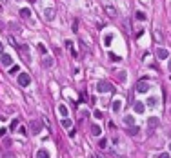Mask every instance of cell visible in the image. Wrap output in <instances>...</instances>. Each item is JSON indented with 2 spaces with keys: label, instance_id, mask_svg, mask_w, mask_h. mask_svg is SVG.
I'll list each match as a JSON object with an SVG mask.
<instances>
[{
  "label": "cell",
  "instance_id": "52a82bcc",
  "mask_svg": "<svg viewBox=\"0 0 171 158\" xmlns=\"http://www.w3.org/2000/svg\"><path fill=\"white\" fill-rule=\"evenodd\" d=\"M133 109H135V113H138V115H142V113L146 111V106L142 102H135L133 104Z\"/></svg>",
  "mask_w": 171,
  "mask_h": 158
},
{
  "label": "cell",
  "instance_id": "8fae6325",
  "mask_svg": "<svg viewBox=\"0 0 171 158\" xmlns=\"http://www.w3.org/2000/svg\"><path fill=\"white\" fill-rule=\"evenodd\" d=\"M44 17H46V20H53L55 18V9H46V11H44Z\"/></svg>",
  "mask_w": 171,
  "mask_h": 158
},
{
  "label": "cell",
  "instance_id": "3957f363",
  "mask_svg": "<svg viewBox=\"0 0 171 158\" xmlns=\"http://www.w3.org/2000/svg\"><path fill=\"white\" fill-rule=\"evenodd\" d=\"M155 55H157V58H160V60H166V58H169V51L164 47H157L155 49Z\"/></svg>",
  "mask_w": 171,
  "mask_h": 158
},
{
  "label": "cell",
  "instance_id": "9c48e42d",
  "mask_svg": "<svg viewBox=\"0 0 171 158\" xmlns=\"http://www.w3.org/2000/svg\"><path fill=\"white\" fill-rule=\"evenodd\" d=\"M104 9H106V15H108V17H111V18L115 17V15H117V9H115L113 6H106Z\"/></svg>",
  "mask_w": 171,
  "mask_h": 158
},
{
  "label": "cell",
  "instance_id": "4fadbf2b",
  "mask_svg": "<svg viewBox=\"0 0 171 158\" xmlns=\"http://www.w3.org/2000/svg\"><path fill=\"white\" fill-rule=\"evenodd\" d=\"M60 124H62V127H64V129H71L73 122L69 120V118H62V122H60Z\"/></svg>",
  "mask_w": 171,
  "mask_h": 158
},
{
  "label": "cell",
  "instance_id": "1f68e13d",
  "mask_svg": "<svg viewBox=\"0 0 171 158\" xmlns=\"http://www.w3.org/2000/svg\"><path fill=\"white\" fill-rule=\"evenodd\" d=\"M168 71L171 73V60H169V64H168Z\"/></svg>",
  "mask_w": 171,
  "mask_h": 158
},
{
  "label": "cell",
  "instance_id": "4dcf8cb0",
  "mask_svg": "<svg viewBox=\"0 0 171 158\" xmlns=\"http://www.w3.org/2000/svg\"><path fill=\"white\" fill-rule=\"evenodd\" d=\"M2 53H4V44L0 42V55H2Z\"/></svg>",
  "mask_w": 171,
  "mask_h": 158
},
{
  "label": "cell",
  "instance_id": "83f0119b",
  "mask_svg": "<svg viewBox=\"0 0 171 158\" xmlns=\"http://www.w3.org/2000/svg\"><path fill=\"white\" fill-rule=\"evenodd\" d=\"M93 115H95V118H102V111H95Z\"/></svg>",
  "mask_w": 171,
  "mask_h": 158
},
{
  "label": "cell",
  "instance_id": "6da1fadb",
  "mask_svg": "<svg viewBox=\"0 0 171 158\" xmlns=\"http://www.w3.org/2000/svg\"><path fill=\"white\" fill-rule=\"evenodd\" d=\"M29 84H31V76H29L27 73H20V75H18V86L27 87Z\"/></svg>",
  "mask_w": 171,
  "mask_h": 158
},
{
  "label": "cell",
  "instance_id": "44dd1931",
  "mask_svg": "<svg viewBox=\"0 0 171 158\" xmlns=\"http://www.w3.org/2000/svg\"><path fill=\"white\" fill-rule=\"evenodd\" d=\"M111 42H113V37L111 35H106L104 37V46H111Z\"/></svg>",
  "mask_w": 171,
  "mask_h": 158
},
{
  "label": "cell",
  "instance_id": "ba28073f",
  "mask_svg": "<svg viewBox=\"0 0 171 158\" xmlns=\"http://www.w3.org/2000/svg\"><path fill=\"white\" fill-rule=\"evenodd\" d=\"M58 113H60V116H64V118L69 116V111H67V107L64 106V104H60V106H58Z\"/></svg>",
  "mask_w": 171,
  "mask_h": 158
},
{
  "label": "cell",
  "instance_id": "f1b7e54d",
  "mask_svg": "<svg viewBox=\"0 0 171 158\" xmlns=\"http://www.w3.org/2000/svg\"><path fill=\"white\" fill-rule=\"evenodd\" d=\"M17 125H18V120H13L11 122V129H17Z\"/></svg>",
  "mask_w": 171,
  "mask_h": 158
},
{
  "label": "cell",
  "instance_id": "5b68a950",
  "mask_svg": "<svg viewBox=\"0 0 171 158\" xmlns=\"http://www.w3.org/2000/svg\"><path fill=\"white\" fill-rule=\"evenodd\" d=\"M135 89H137V93H148L149 91V84L148 82H137V87H135Z\"/></svg>",
  "mask_w": 171,
  "mask_h": 158
},
{
  "label": "cell",
  "instance_id": "cb8c5ba5",
  "mask_svg": "<svg viewBox=\"0 0 171 158\" xmlns=\"http://www.w3.org/2000/svg\"><path fill=\"white\" fill-rule=\"evenodd\" d=\"M20 71L18 66H11V69H9V75H17V73Z\"/></svg>",
  "mask_w": 171,
  "mask_h": 158
},
{
  "label": "cell",
  "instance_id": "7c38bea8",
  "mask_svg": "<svg viewBox=\"0 0 171 158\" xmlns=\"http://www.w3.org/2000/svg\"><path fill=\"white\" fill-rule=\"evenodd\" d=\"M148 124H149V127H158V118L157 116H149V120H148Z\"/></svg>",
  "mask_w": 171,
  "mask_h": 158
},
{
  "label": "cell",
  "instance_id": "d4e9b609",
  "mask_svg": "<svg viewBox=\"0 0 171 158\" xmlns=\"http://www.w3.org/2000/svg\"><path fill=\"white\" fill-rule=\"evenodd\" d=\"M109 60H113V62H118V60H120V56L113 55V53H109Z\"/></svg>",
  "mask_w": 171,
  "mask_h": 158
},
{
  "label": "cell",
  "instance_id": "7402d4cb",
  "mask_svg": "<svg viewBox=\"0 0 171 158\" xmlns=\"http://www.w3.org/2000/svg\"><path fill=\"white\" fill-rule=\"evenodd\" d=\"M91 133H93L95 136H100V133H102V129H100L98 125H93V127H91Z\"/></svg>",
  "mask_w": 171,
  "mask_h": 158
},
{
  "label": "cell",
  "instance_id": "9a60e30c",
  "mask_svg": "<svg viewBox=\"0 0 171 158\" xmlns=\"http://www.w3.org/2000/svg\"><path fill=\"white\" fill-rule=\"evenodd\" d=\"M148 106H149V107H157V106H158V98H155V96L148 98Z\"/></svg>",
  "mask_w": 171,
  "mask_h": 158
},
{
  "label": "cell",
  "instance_id": "836d02e7",
  "mask_svg": "<svg viewBox=\"0 0 171 158\" xmlns=\"http://www.w3.org/2000/svg\"><path fill=\"white\" fill-rule=\"evenodd\" d=\"M169 113H171V107H169Z\"/></svg>",
  "mask_w": 171,
  "mask_h": 158
},
{
  "label": "cell",
  "instance_id": "e575fe53",
  "mask_svg": "<svg viewBox=\"0 0 171 158\" xmlns=\"http://www.w3.org/2000/svg\"><path fill=\"white\" fill-rule=\"evenodd\" d=\"M169 149H171V144H169Z\"/></svg>",
  "mask_w": 171,
  "mask_h": 158
},
{
  "label": "cell",
  "instance_id": "d6986e66",
  "mask_svg": "<svg viewBox=\"0 0 171 158\" xmlns=\"http://www.w3.org/2000/svg\"><path fill=\"white\" fill-rule=\"evenodd\" d=\"M120 107H122V100H115V102H113V111H115V113L120 111Z\"/></svg>",
  "mask_w": 171,
  "mask_h": 158
},
{
  "label": "cell",
  "instance_id": "484cf974",
  "mask_svg": "<svg viewBox=\"0 0 171 158\" xmlns=\"http://www.w3.org/2000/svg\"><path fill=\"white\" fill-rule=\"evenodd\" d=\"M38 51H40V53H42V55H46V47H44V46H42V44H38Z\"/></svg>",
  "mask_w": 171,
  "mask_h": 158
},
{
  "label": "cell",
  "instance_id": "4316f807",
  "mask_svg": "<svg viewBox=\"0 0 171 158\" xmlns=\"http://www.w3.org/2000/svg\"><path fill=\"white\" fill-rule=\"evenodd\" d=\"M157 158H171V156H169V153H160Z\"/></svg>",
  "mask_w": 171,
  "mask_h": 158
},
{
  "label": "cell",
  "instance_id": "8992f818",
  "mask_svg": "<svg viewBox=\"0 0 171 158\" xmlns=\"http://www.w3.org/2000/svg\"><path fill=\"white\" fill-rule=\"evenodd\" d=\"M31 129H33V135H38V133L42 131V124H40L38 120H33L31 122Z\"/></svg>",
  "mask_w": 171,
  "mask_h": 158
},
{
  "label": "cell",
  "instance_id": "ac0fdd59",
  "mask_svg": "<svg viewBox=\"0 0 171 158\" xmlns=\"http://www.w3.org/2000/svg\"><path fill=\"white\" fill-rule=\"evenodd\" d=\"M42 64H44V67H51L53 66V58H49V56H46L42 60Z\"/></svg>",
  "mask_w": 171,
  "mask_h": 158
},
{
  "label": "cell",
  "instance_id": "ffe728a7",
  "mask_svg": "<svg viewBox=\"0 0 171 158\" xmlns=\"http://www.w3.org/2000/svg\"><path fill=\"white\" fill-rule=\"evenodd\" d=\"M66 47L69 49V51H71V55H73V56H77V51L73 49V42H71V40H67V42H66Z\"/></svg>",
  "mask_w": 171,
  "mask_h": 158
},
{
  "label": "cell",
  "instance_id": "d6a6232c",
  "mask_svg": "<svg viewBox=\"0 0 171 158\" xmlns=\"http://www.w3.org/2000/svg\"><path fill=\"white\" fill-rule=\"evenodd\" d=\"M29 2H37V0H29Z\"/></svg>",
  "mask_w": 171,
  "mask_h": 158
},
{
  "label": "cell",
  "instance_id": "e0dca14e",
  "mask_svg": "<svg viewBox=\"0 0 171 158\" xmlns=\"http://www.w3.org/2000/svg\"><path fill=\"white\" fill-rule=\"evenodd\" d=\"M135 18L140 20V22H144V20H146V13H144V11H137V13H135Z\"/></svg>",
  "mask_w": 171,
  "mask_h": 158
},
{
  "label": "cell",
  "instance_id": "603a6c76",
  "mask_svg": "<svg viewBox=\"0 0 171 158\" xmlns=\"http://www.w3.org/2000/svg\"><path fill=\"white\" fill-rule=\"evenodd\" d=\"M20 15H22V17H24V18H29V17H31V11H29V9H27V7H24V9H22V11H20Z\"/></svg>",
  "mask_w": 171,
  "mask_h": 158
},
{
  "label": "cell",
  "instance_id": "2e32d148",
  "mask_svg": "<svg viewBox=\"0 0 171 158\" xmlns=\"http://www.w3.org/2000/svg\"><path fill=\"white\" fill-rule=\"evenodd\" d=\"M138 131H140V129H138L137 125H131V127L128 129V135H129V136H135V135H138Z\"/></svg>",
  "mask_w": 171,
  "mask_h": 158
},
{
  "label": "cell",
  "instance_id": "277c9868",
  "mask_svg": "<svg viewBox=\"0 0 171 158\" xmlns=\"http://www.w3.org/2000/svg\"><path fill=\"white\" fill-rule=\"evenodd\" d=\"M0 62H2L4 67H9V66H13V56H11V55H6V53H2V56H0Z\"/></svg>",
  "mask_w": 171,
  "mask_h": 158
},
{
  "label": "cell",
  "instance_id": "f546056e",
  "mask_svg": "<svg viewBox=\"0 0 171 158\" xmlns=\"http://www.w3.org/2000/svg\"><path fill=\"white\" fill-rule=\"evenodd\" d=\"M98 145H100V147H102V149H104V147L108 145V142H106V140H100V144H98Z\"/></svg>",
  "mask_w": 171,
  "mask_h": 158
},
{
  "label": "cell",
  "instance_id": "7a4b0ae2",
  "mask_svg": "<svg viewBox=\"0 0 171 158\" xmlns=\"http://www.w3.org/2000/svg\"><path fill=\"white\" fill-rule=\"evenodd\" d=\"M97 91L98 93H109V91H113V87H111L109 82H98L97 84Z\"/></svg>",
  "mask_w": 171,
  "mask_h": 158
},
{
  "label": "cell",
  "instance_id": "5bb4252c",
  "mask_svg": "<svg viewBox=\"0 0 171 158\" xmlns=\"http://www.w3.org/2000/svg\"><path fill=\"white\" fill-rule=\"evenodd\" d=\"M124 124H126V125H135V118L129 116V115H126V116H124Z\"/></svg>",
  "mask_w": 171,
  "mask_h": 158
},
{
  "label": "cell",
  "instance_id": "30bf717a",
  "mask_svg": "<svg viewBox=\"0 0 171 158\" xmlns=\"http://www.w3.org/2000/svg\"><path fill=\"white\" fill-rule=\"evenodd\" d=\"M35 158H49V153L46 149H38L37 155H35Z\"/></svg>",
  "mask_w": 171,
  "mask_h": 158
}]
</instances>
